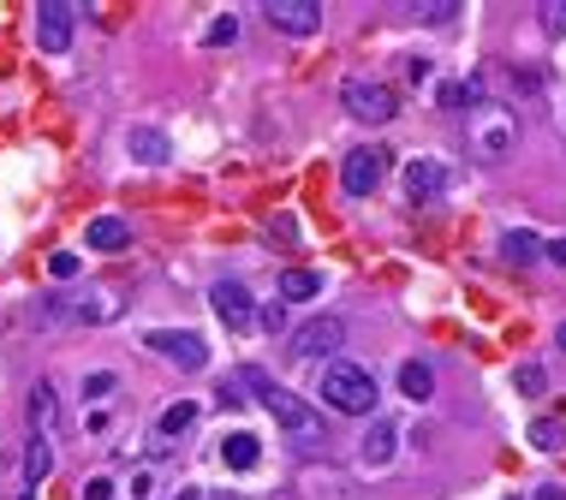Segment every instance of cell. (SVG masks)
Returning <instances> with one entry per match:
<instances>
[{"label": "cell", "instance_id": "1", "mask_svg": "<svg viewBox=\"0 0 566 500\" xmlns=\"http://www.w3.org/2000/svg\"><path fill=\"white\" fill-rule=\"evenodd\" d=\"M239 376H244V388H251V400L263 405L269 417L281 423V430L293 435V441H316V435H323V411H316V405H304L298 393L274 388V381H269V370H257V363H244Z\"/></svg>", "mask_w": 566, "mask_h": 500}, {"label": "cell", "instance_id": "2", "mask_svg": "<svg viewBox=\"0 0 566 500\" xmlns=\"http://www.w3.org/2000/svg\"><path fill=\"white\" fill-rule=\"evenodd\" d=\"M120 316V298L108 286H78V292H48L36 304V322L48 328H96V322H113Z\"/></svg>", "mask_w": 566, "mask_h": 500}, {"label": "cell", "instance_id": "3", "mask_svg": "<svg viewBox=\"0 0 566 500\" xmlns=\"http://www.w3.org/2000/svg\"><path fill=\"white\" fill-rule=\"evenodd\" d=\"M466 150L483 161V167H501V161L519 150V120H513V108L483 101V108L466 120Z\"/></svg>", "mask_w": 566, "mask_h": 500}, {"label": "cell", "instance_id": "4", "mask_svg": "<svg viewBox=\"0 0 566 500\" xmlns=\"http://www.w3.org/2000/svg\"><path fill=\"white\" fill-rule=\"evenodd\" d=\"M323 405L334 411H346V417H364V411H375V400H382V388H375V376L364 370V363H346V358H334L323 363Z\"/></svg>", "mask_w": 566, "mask_h": 500}, {"label": "cell", "instance_id": "5", "mask_svg": "<svg viewBox=\"0 0 566 500\" xmlns=\"http://www.w3.org/2000/svg\"><path fill=\"white\" fill-rule=\"evenodd\" d=\"M340 101H346V113H352V120H364V126H388L400 113L394 84H382V78H346L340 84Z\"/></svg>", "mask_w": 566, "mask_h": 500}, {"label": "cell", "instance_id": "6", "mask_svg": "<svg viewBox=\"0 0 566 500\" xmlns=\"http://www.w3.org/2000/svg\"><path fill=\"white\" fill-rule=\"evenodd\" d=\"M143 346H150L155 358L179 363V370H203V363H209V346H203V334H192V328H155V334H143Z\"/></svg>", "mask_w": 566, "mask_h": 500}, {"label": "cell", "instance_id": "7", "mask_svg": "<svg viewBox=\"0 0 566 500\" xmlns=\"http://www.w3.org/2000/svg\"><path fill=\"white\" fill-rule=\"evenodd\" d=\"M382 173H388V150H346V161H340V191L346 197H370L375 185H382Z\"/></svg>", "mask_w": 566, "mask_h": 500}, {"label": "cell", "instance_id": "8", "mask_svg": "<svg viewBox=\"0 0 566 500\" xmlns=\"http://www.w3.org/2000/svg\"><path fill=\"white\" fill-rule=\"evenodd\" d=\"M346 346V322L340 316H316V322H304L298 328V340H293V351L304 363H334V351Z\"/></svg>", "mask_w": 566, "mask_h": 500}, {"label": "cell", "instance_id": "9", "mask_svg": "<svg viewBox=\"0 0 566 500\" xmlns=\"http://www.w3.org/2000/svg\"><path fill=\"white\" fill-rule=\"evenodd\" d=\"M72 31H78V7H72V0H42V7H36V42H42V54H66L72 48Z\"/></svg>", "mask_w": 566, "mask_h": 500}, {"label": "cell", "instance_id": "10", "mask_svg": "<svg viewBox=\"0 0 566 500\" xmlns=\"http://www.w3.org/2000/svg\"><path fill=\"white\" fill-rule=\"evenodd\" d=\"M263 19L281 36H316V31H323V7H316V0H269Z\"/></svg>", "mask_w": 566, "mask_h": 500}, {"label": "cell", "instance_id": "11", "mask_svg": "<svg viewBox=\"0 0 566 500\" xmlns=\"http://www.w3.org/2000/svg\"><path fill=\"white\" fill-rule=\"evenodd\" d=\"M447 161H435V155H417V161H405V197L412 203H429V197H442L447 191Z\"/></svg>", "mask_w": 566, "mask_h": 500}, {"label": "cell", "instance_id": "12", "mask_svg": "<svg viewBox=\"0 0 566 500\" xmlns=\"http://www.w3.org/2000/svg\"><path fill=\"white\" fill-rule=\"evenodd\" d=\"M209 311L227 322V328H251V316H257V304H251V286L244 281H221L209 292Z\"/></svg>", "mask_w": 566, "mask_h": 500}, {"label": "cell", "instance_id": "13", "mask_svg": "<svg viewBox=\"0 0 566 500\" xmlns=\"http://www.w3.org/2000/svg\"><path fill=\"white\" fill-rule=\"evenodd\" d=\"M24 417H31V435L54 441V430H61V393H54V381H36V388H31Z\"/></svg>", "mask_w": 566, "mask_h": 500}, {"label": "cell", "instance_id": "14", "mask_svg": "<svg viewBox=\"0 0 566 500\" xmlns=\"http://www.w3.org/2000/svg\"><path fill=\"white\" fill-rule=\"evenodd\" d=\"M126 150H132V161H143V167H162L173 143H167L162 126H132V131H126Z\"/></svg>", "mask_w": 566, "mask_h": 500}, {"label": "cell", "instance_id": "15", "mask_svg": "<svg viewBox=\"0 0 566 500\" xmlns=\"http://www.w3.org/2000/svg\"><path fill=\"white\" fill-rule=\"evenodd\" d=\"M84 244L101 250V257H113V250H126V244H132V227H126L120 215H96L90 227H84Z\"/></svg>", "mask_w": 566, "mask_h": 500}, {"label": "cell", "instance_id": "16", "mask_svg": "<svg viewBox=\"0 0 566 500\" xmlns=\"http://www.w3.org/2000/svg\"><path fill=\"white\" fill-rule=\"evenodd\" d=\"M394 447H400V423L375 417V423H370V435H364V447H358V459H364L370 470H382L388 459H394Z\"/></svg>", "mask_w": 566, "mask_h": 500}, {"label": "cell", "instance_id": "17", "mask_svg": "<svg viewBox=\"0 0 566 500\" xmlns=\"http://www.w3.org/2000/svg\"><path fill=\"white\" fill-rule=\"evenodd\" d=\"M400 393H405V400H417V405L435 400V370H429V363H417V358H405L400 363Z\"/></svg>", "mask_w": 566, "mask_h": 500}, {"label": "cell", "instance_id": "18", "mask_svg": "<svg viewBox=\"0 0 566 500\" xmlns=\"http://www.w3.org/2000/svg\"><path fill=\"white\" fill-rule=\"evenodd\" d=\"M442 108H447V113H459V108L477 113V108H483V78H454V84H442Z\"/></svg>", "mask_w": 566, "mask_h": 500}, {"label": "cell", "instance_id": "19", "mask_svg": "<svg viewBox=\"0 0 566 500\" xmlns=\"http://www.w3.org/2000/svg\"><path fill=\"white\" fill-rule=\"evenodd\" d=\"M323 292V274L316 269H286L281 274V304H311Z\"/></svg>", "mask_w": 566, "mask_h": 500}, {"label": "cell", "instance_id": "20", "mask_svg": "<svg viewBox=\"0 0 566 500\" xmlns=\"http://www.w3.org/2000/svg\"><path fill=\"white\" fill-rule=\"evenodd\" d=\"M501 257L525 269V262H536V257H543V239H536L531 227H513V232H507V239H501Z\"/></svg>", "mask_w": 566, "mask_h": 500}, {"label": "cell", "instance_id": "21", "mask_svg": "<svg viewBox=\"0 0 566 500\" xmlns=\"http://www.w3.org/2000/svg\"><path fill=\"white\" fill-rule=\"evenodd\" d=\"M48 470H54V447L42 435H31V447H24V489H36Z\"/></svg>", "mask_w": 566, "mask_h": 500}, {"label": "cell", "instance_id": "22", "mask_svg": "<svg viewBox=\"0 0 566 500\" xmlns=\"http://www.w3.org/2000/svg\"><path fill=\"white\" fill-rule=\"evenodd\" d=\"M192 423H197V405H192V400H173V405L162 411V417H155V435L179 441L185 430H192Z\"/></svg>", "mask_w": 566, "mask_h": 500}, {"label": "cell", "instance_id": "23", "mask_svg": "<svg viewBox=\"0 0 566 500\" xmlns=\"http://www.w3.org/2000/svg\"><path fill=\"white\" fill-rule=\"evenodd\" d=\"M221 459L233 465V470H251L257 459H263V447H257V435H227L221 441Z\"/></svg>", "mask_w": 566, "mask_h": 500}, {"label": "cell", "instance_id": "24", "mask_svg": "<svg viewBox=\"0 0 566 500\" xmlns=\"http://www.w3.org/2000/svg\"><path fill=\"white\" fill-rule=\"evenodd\" d=\"M513 388L525 393V400H543V393H548V370H543V363H513Z\"/></svg>", "mask_w": 566, "mask_h": 500}, {"label": "cell", "instance_id": "25", "mask_svg": "<svg viewBox=\"0 0 566 500\" xmlns=\"http://www.w3.org/2000/svg\"><path fill=\"white\" fill-rule=\"evenodd\" d=\"M203 42H209V48H227V42H239V19H233V12H215V19L203 24Z\"/></svg>", "mask_w": 566, "mask_h": 500}, {"label": "cell", "instance_id": "26", "mask_svg": "<svg viewBox=\"0 0 566 500\" xmlns=\"http://www.w3.org/2000/svg\"><path fill=\"white\" fill-rule=\"evenodd\" d=\"M113 388H120V376H113V370H90V376H84V405L113 400Z\"/></svg>", "mask_w": 566, "mask_h": 500}, {"label": "cell", "instance_id": "27", "mask_svg": "<svg viewBox=\"0 0 566 500\" xmlns=\"http://www.w3.org/2000/svg\"><path fill=\"white\" fill-rule=\"evenodd\" d=\"M560 441H566V435H560L555 417H536V423H531V447H536V453H555Z\"/></svg>", "mask_w": 566, "mask_h": 500}, {"label": "cell", "instance_id": "28", "mask_svg": "<svg viewBox=\"0 0 566 500\" xmlns=\"http://www.w3.org/2000/svg\"><path fill=\"white\" fill-rule=\"evenodd\" d=\"M536 24H543V36H566V0H548V7L536 12Z\"/></svg>", "mask_w": 566, "mask_h": 500}, {"label": "cell", "instance_id": "29", "mask_svg": "<svg viewBox=\"0 0 566 500\" xmlns=\"http://www.w3.org/2000/svg\"><path fill=\"white\" fill-rule=\"evenodd\" d=\"M126 494H132V500H155V470H150V465H138V470H132V482H126Z\"/></svg>", "mask_w": 566, "mask_h": 500}, {"label": "cell", "instance_id": "30", "mask_svg": "<svg viewBox=\"0 0 566 500\" xmlns=\"http://www.w3.org/2000/svg\"><path fill=\"white\" fill-rule=\"evenodd\" d=\"M417 19H424V24H454V19H459V0H429Z\"/></svg>", "mask_w": 566, "mask_h": 500}, {"label": "cell", "instance_id": "31", "mask_svg": "<svg viewBox=\"0 0 566 500\" xmlns=\"http://www.w3.org/2000/svg\"><path fill=\"white\" fill-rule=\"evenodd\" d=\"M48 274H54V281H72V274H78V257H72V250H54V257H48Z\"/></svg>", "mask_w": 566, "mask_h": 500}, {"label": "cell", "instance_id": "32", "mask_svg": "<svg viewBox=\"0 0 566 500\" xmlns=\"http://www.w3.org/2000/svg\"><path fill=\"white\" fill-rule=\"evenodd\" d=\"M113 494H120V482H113V477H90V482H84V500H113Z\"/></svg>", "mask_w": 566, "mask_h": 500}, {"label": "cell", "instance_id": "33", "mask_svg": "<svg viewBox=\"0 0 566 500\" xmlns=\"http://www.w3.org/2000/svg\"><path fill=\"white\" fill-rule=\"evenodd\" d=\"M263 328H269V334H281V328H286V304H281V298L263 304Z\"/></svg>", "mask_w": 566, "mask_h": 500}, {"label": "cell", "instance_id": "34", "mask_svg": "<svg viewBox=\"0 0 566 500\" xmlns=\"http://www.w3.org/2000/svg\"><path fill=\"white\" fill-rule=\"evenodd\" d=\"M405 78H412V84H424V78H435V66L424 61V54H412V61H405Z\"/></svg>", "mask_w": 566, "mask_h": 500}, {"label": "cell", "instance_id": "35", "mask_svg": "<svg viewBox=\"0 0 566 500\" xmlns=\"http://www.w3.org/2000/svg\"><path fill=\"white\" fill-rule=\"evenodd\" d=\"M543 257L555 262V269H566V232H560V239H543Z\"/></svg>", "mask_w": 566, "mask_h": 500}, {"label": "cell", "instance_id": "36", "mask_svg": "<svg viewBox=\"0 0 566 500\" xmlns=\"http://www.w3.org/2000/svg\"><path fill=\"white\" fill-rule=\"evenodd\" d=\"M531 500H566V489H555V482H548V489H536Z\"/></svg>", "mask_w": 566, "mask_h": 500}, {"label": "cell", "instance_id": "37", "mask_svg": "<svg viewBox=\"0 0 566 500\" xmlns=\"http://www.w3.org/2000/svg\"><path fill=\"white\" fill-rule=\"evenodd\" d=\"M173 500H203V494H197V489H179V494H173Z\"/></svg>", "mask_w": 566, "mask_h": 500}, {"label": "cell", "instance_id": "38", "mask_svg": "<svg viewBox=\"0 0 566 500\" xmlns=\"http://www.w3.org/2000/svg\"><path fill=\"white\" fill-rule=\"evenodd\" d=\"M555 340H560V351H566V322H560V334H555Z\"/></svg>", "mask_w": 566, "mask_h": 500}, {"label": "cell", "instance_id": "39", "mask_svg": "<svg viewBox=\"0 0 566 500\" xmlns=\"http://www.w3.org/2000/svg\"><path fill=\"white\" fill-rule=\"evenodd\" d=\"M203 500H233V494H203Z\"/></svg>", "mask_w": 566, "mask_h": 500}, {"label": "cell", "instance_id": "40", "mask_svg": "<svg viewBox=\"0 0 566 500\" xmlns=\"http://www.w3.org/2000/svg\"><path fill=\"white\" fill-rule=\"evenodd\" d=\"M19 500H36V489H24V494H19Z\"/></svg>", "mask_w": 566, "mask_h": 500}, {"label": "cell", "instance_id": "41", "mask_svg": "<svg viewBox=\"0 0 566 500\" xmlns=\"http://www.w3.org/2000/svg\"><path fill=\"white\" fill-rule=\"evenodd\" d=\"M560 131H566V101H560Z\"/></svg>", "mask_w": 566, "mask_h": 500}, {"label": "cell", "instance_id": "42", "mask_svg": "<svg viewBox=\"0 0 566 500\" xmlns=\"http://www.w3.org/2000/svg\"><path fill=\"white\" fill-rule=\"evenodd\" d=\"M507 500H519V494H507Z\"/></svg>", "mask_w": 566, "mask_h": 500}]
</instances>
